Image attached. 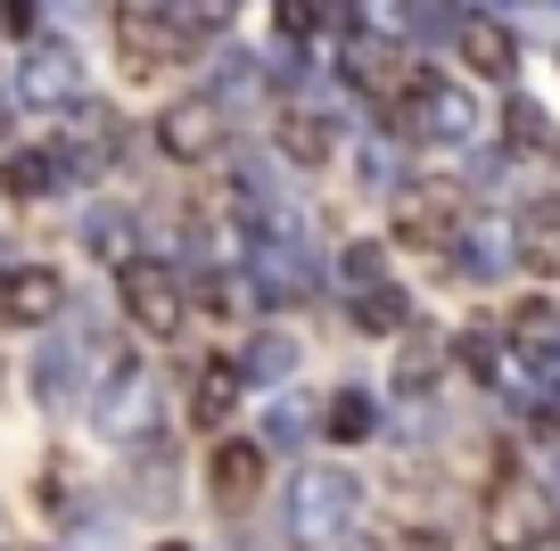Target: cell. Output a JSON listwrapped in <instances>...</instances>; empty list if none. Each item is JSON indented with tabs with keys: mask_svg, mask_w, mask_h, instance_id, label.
<instances>
[{
	"mask_svg": "<svg viewBox=\"0 0 560 551\" xmlns=\"http://www.w3.org/2000/svg\"><path fill=\"white\" fill-rule=\"evenodd\" d=\"M544 518H552V511H544V485L503 478V485L487 494V535H494V551H527V543L544 535Z\"/></svg>",
	"mask_w": 560,
	"mask_h": 551,
	"instance_id": "obj_7",
	"label": "cell"
},
{
	"mask_svg": "<svg viewBox=\"0 0 560 551\" xmlns=\"http://www.w3.org/2000/svg\"><path fill=\"white\" fill-rule=\"evenodd\" d=\"M462 223H470V198L454 181H412L396 198V239H412V247H454Z\"/></svg>",
	"mask_w": 560,
	"mask_h": 551,
	"instance_id": "obj_2",
	"label": "cell"
},
{
	"mask_svg": "<svg viewBox=\"0 0 560 551\" xmlns=\"http://www.w3.org/2000/svg\"><path fill=\"white\" fill-rule=\"evenodd\" d=\"M503 140H511L520 156H552V149H560V124L544 116L536 99H511V107H503Z\"/></svg>",
	"mask_w": 560,
	"mask_h": 551,
	"instance_id": "obj_21",
	"label": "cell"
},
{
	"mask_svg": "<svg viewBox=\"0 0 560 551\" xmlns=\"http://www.w3.org/2000/svg\"><path fill=\"white\" fill-rule=\"evenodd\" d=\"M396 551H454V543H445L438 527H404V543H396Z\"/></svg>",
	"mask_w": 560,
	"mask_h": 551,
	"instance_id": "obj_34",
	"label": "cell"
},
{
	"mask_svg": "<svg viewBox=\"0 0 560 551\" xmlns=\"http://www.w3.org/2000/svg\"><path fill=\"white\" fill-rule=\"evenodd\" d=\"M247 371H256V379H289V371H298V338H289V329L256 338V345H247Z\"/></svg>",
	"mask_w": 560,
	"mask_h": 551,
	"instance_id": "obj_25",
	"label": "cell"
},
{
	"mask_svg": "<svg viewBox=\"0 0 560 551\" xmlns=\"http://www.w3.org/2000/svg\"><path fill=\"white\" fill-rule=\"evenodd\" d=\"M454 42H462V58H470V74H487V83H503V74L520 67V42H511L494 17H470Z\"/></svg>",
	"mask_w": 560,
	"mask_h": 551,
	"instance_id": "obj_16",
	"label": "cell"
},
{
	"mask_svg": "<svg viewBox=\"0 0 560 551\" xmlns=\"http://www.w3.org/2000/svg\"><path fill=\"white\" fill-rule=\"evenodd\" d=\"M322 429H330L338 445H363V436L380 429V412H371V396H363V387H338V396H330V412H322Z\"/></svg>",
	"mask_w": 560,
	"mask_h": 551,
	"instance_id": "obj_23",
	"label": "cell"
},
{
	"mask_svg": "<svg viewBox=\"0 0 560 551\" xmlns=\"http://www.w3.org/2000/svg\"><path fill=\"white\" fill-rule=\"evenodd\" d=\"M354 321H363V329H380V338H387V329H404L412 313H404V296H396V289H371V296H354Z\"/></svg>",
	"mask_w": 560,
	"mask_h": 551,
	"instance_id": "obj_28",
	"label": "cell"
},
{
	"mask_svg": "<svg viewBox=\"0 0 560 551\" xmlns=\"http://www.w3.org/2000/svg\"><path fill=\"white\" fill-rule=\"evenodd\" d=\"M116 50H124L132 74H158V67H174V58L190 50V34L174 25V9H124L116 17Z\"/></svg>",
	"mask_w": 560,
	"mask_h": 551,
	"instance_id": "obj_4",
	"label": "cell"
},
{
	"mask_svg": "<svg viewBox=\"0 0 560 551\" xmlns=\"http://www.w3.org/2000/svg\"><path fill=\"white\" fill-rule=\"evenodd\" d=\"M18 91L34 107H74V99H83V67H74L67 42H34V50H25V83Z\"/></svg>",
	"mask_w": 560,
	"mask_h": 551,
	"instance_id": "obj_9",
	"label": "cell"
},
{
	"mask_svg": "<svg viewBox=\"0 0 560 551\" xmlns=\"http://www.w3.org/2000/svg\"><path fill=\"white\" fill-rule=\"evenodd\" d=\"M511 9H520L527 25H560V0H511Z\"/></svg>",
	"mask_w": 560,
	"mask_h": 551,
	"instance_id": "obj_35",
	"label": "cell"
},
{
	"mask_svg": "<svg viewBox=\"0 0 560 551\" xmlns=\"http://www.w3.org/2000/svg\"><path fill=\"white\" fill-rule=\"evenodd\" d=\"M404 25H412L420 42H438V34H462V25H454V0H404Z\"/></svg>",
	"mask_w": 560,
	"mask_h": 551,
	"instance_id": "obj_29",
	"label": "cell"
},
{
	"mask_svg": "<svg viewBox=\"0 0 560 551\" xmlns=\"http://www.w3.org/2000/svg\"><path fill=\"white\" fill-rule=\"evenodd\" d=\"M34 387H42V403H50V412H67V403H91V354H83V345H42Z\"/></svg>",
	"mask_w": 560,
	"mask_h": 551,
	"instance_id": "obj_13",
	"label": "cell"
},
{
	"mask_svg": "<svg viewBox=\"0 0 560 551\" xmlns=\"http://www.w3.org/2000/svg\"><path fill=\"white\" fill-rule=\"evenodd\" d=\"M438 379H445V345H438V338H420V329H412V345L396 354V387H404L412 403H429V396H438Z\"/></svg>",
	"mask_w": 560,
	"mask_h": 551,
	"instance_id": "obj_19",
	"label": "cell"
},
{
	"mask_svg": "<svg viewBox=\"0 0 560 551\" xmlns=\"http://www.w3.org/2000/svg\"><path fill=\"white\" fill-rule=\"evenodd\" d=\"M511 247H520V263H527V272L560 280V207H536V214H520Z\"/></svg>",
	"mask_w": 560,
	"mask_h": 551,
	"instance_id": "obj_18",
	"label": "cell"
},
{
	"mask_svg": "<svg viewBox=\"0 0 560 551\" xmlns=\"http://www.w3.org/2000/svg\"><path fill=\"white\" fill-rule=\"evenodd\" d=\"M158 379H149V371H116V387H107V396H100V412H91V420H100V436H116V445H140V436H149V429H158Z\"/></svg>",
	"mask_w": 560,
	"mask_h": 551,
	"instance_id": "obj_5",
	"label": "cell"
},
{
	"mask_svg": "<svg viewBox=\"0 0 560 551\" xmlns=\"http://www.w3.org/2000/svg\"><path fill=\"white\" fill-rule=\"evenodd\" d=\"M347 83L354 91H404V50L396 42H371V34H347Z\"/></svg>",
	"mask_w": 560,
	"mask_h": 551,
	"instance_id": "obj_14",
	"label": "cell"
},
{
	"mask_svg": "<svg viewBox=\"0 0 560 551\" xmlns=\"http://www.w3.org/2000/svg\"><path fill=\"white\" fill-rule=\"evenodd\" d=\"M240 412V371H198V396H190V420L198 429H223Z\"/></svg>",
	"mask_w": 560,
	"mask_h": 551,
	"instance_id": "obj_22",
	"label": "cell"
},
{
	"mask_svg": "<svg viewBox=\"0 0 560 551\" xmlns=\"http://www.w3.org/2000/svg\"><path fill=\"white\" fill-rule=\"evenodd\" d=\"M0 140H9V107H0Z\"/></svg>",
	"mask_w": 560,
	"mask_h": 551,
	"instance_id": "obj_36",
	"label": "cell"
},
{
	"mask_svg": "<svg viewBox=\"0 0 560 551\" xmlns=\"http://www.w3.org/2000/svg\"><path fill=\"white\" fill-rule=\"evenodd\" d=\"M305 436V412H298V396H280L272 403V445H298Z\"/></svg>",
	"mask_w": 560,
	"mask_h": 551,
	"instance_id": "obj_33",
	"label": "cell"
},
{
	"mask_svg": "<svg viewBox=\"0 0 560 551\" xmlns=\"http://www.w3.org/2000/svg\"><path fill=\"white\" fill-rule=\"evenodd\" d=\"M494 263H503V239H470L462 247V280H494Z\"/></svg>",
	"mask_w": 560,
	"mask_h": 551,
	"instance_id": "obj_32",
	"label": "cell"
},
{
	"mask_svg": "<svg viewBox=\"0 0 560 551\" xmlns=\"http://www.w3.org/2000/svg\"><path fill=\"white\" fill-rule=\"evenodd\" d=\"M124 313H132L149 338H174L182 329V313H190V296H182V280L165 272V263H124Z\"/></svg>",
	"mask_w": 560,
	"mask_h": 551,
	"instance_id": "obj_3",
	"label": "cell"
},
{
	"mask_svg": "<svg viewBox=\"0 0 560 551\" xmlns=\"http://www.w3.org/2000/svg\"><path fill=\"white\" fill-rule=\"evenodd\" d=\"M158 551H190V543H158Z\"/></svg>",
	"mask_w": 560,
	"mask_h": 551,
	"instance_id": "obj_37",
	"label": "cell"
},
{
	"mask_svg": "<svg viewBox=\"0 0 560 551\" xmlns=\"http://www.w3.org/2000/svg\"><path fill=\"white\" fill-rule=\"evenodd\" d=\"M74 231H83V256L107 263V272H124V263L140 256V223L124 207H83V223H74Z\"/></svg>",
	"mask_w": 560,
	"mask_h": 551,
	"instance_id": "obj_12",
	"label": "cell"
},
{
	"mask_svg": "<svg viewBox=\"0 0 560 551\" xmlns=\"http://www.w3.org/2000/svg\"><path fill=\"white\" fill-rule=\"evenodd\" d=\"M0 313L18 329H42L67 313V272H50V263H18V272L0 280Z\"/></svg>",
	"mask_w": 560,
	"mask_h": 551,
	"instance_id": "obj_8",
	"label": "cell"
},
{
	"mask_svg": "<svg viewBox=\"0 0 560 551\" xmlns=\"http://www.w3.org/2000/svg\"><path fill=\"white\" fill-rule=\"evenodd\" d=\"M256 289H264V296H305V247H298V239H289V247L264 239V247H256Z\"/></svg>",
	"mask_w": 560,
	"mask_h": 551,
	"instance_id": "obj_20",
	"label": "cell"
},
{
	"mask_svg": "<svg viewBox=\"0 0 560 551\" xmlns=\"http://www.w3.org/2000/svg\"><path fill=\"white\" fill-rule=\"evenodd\" d=\"M454 354L462 362H470V371H478V379H503V338H494V329H462V345H454Z\"/></svg>",
	"mask_w": 560,
	"mask_h": 551,
	"instance_id": "obj_27",
	"label": "cell"
},
{
	"mask_svg": "<svg viewBox=\"0 0 560 551\" xmlns=\"http://www.w3.org/2000/svg\"><path fill=\"white\" fill-rule=\"evenodd\" d=\"M207 494L223 502V511H247V502L264 494V445H214Z\"/></svg>",
	"mask_w": 560,
	"mask_h": 551,
	"instance_id": "obj_11",
	"label": "cell"
},
{
	"mask_svg": "<svg viewBox=\"0 0 560 551\" xmlns=\"http://www.w3.org/2000/svg\"><path fill=\"white\" fill-rule=\"evenodd\" d=\"M158 149L174 156V165H207V156L223 149V116H214V99H174L158 116Z\"/></svg>",
	"mask_w": 560,
	"mask_h": 551,
	"instance_id": "obj_6",
	"label": "cell"
},
{
	"mask_svg": "<svg viewBox=\"0 0 560 551\" xmlns=\"http://www.w3.org/2000/svg\"><path fill=\"white\" fill-rule=\"evenodd\" d=\"M338 280H347V289H354V296H371V289H387V256H380V247H371V239H354V247H347V256H338Z\"/></svg>",
	"mask_w": 560,
	"mask_h": 551,
	"instance_id": "obj_24",
	"label": "cell"
},
{
	"mask_svg": "<svg viewBox=\"0 0 560 551\" xmlns=\"http://www.w3.org/2000/svg\"><path fill=\"white\" fill-rule=\"evenodd\" d=\"M58 181H67V165H58L50 149H18L9 165H0V190L18 198V207H34V198H50Z\"/></svg>",
	"mask_w": 560,
	"mask_h": 551,
	"instance_id": "obj_17",
	"label": "cell"
},
{
	"mask_svg": "<svg viewBox=\"0 0 560 551\" xmlns=\"http://www.w3.org/2000/svg\"><path fill=\"white\" fill-rule=\"evenodd\" d=\"M272 17H280V34H314V25H322V0H272Z\"/></svg>",
	"mask_w": 560,
	"mask_h": 551,
	"instance_id": "obj_31",
	"label": "cell"
},
{
	"mask_svg": "<svg viewBox=\"0 0 560 551\" xmlns=\"http://www.w3.org/2000/svg\"><path fill=\"white\" fill-rule=\"evenodd\" d=\"M256 58H247V50H223V67H214V83H223V99H256Z\"/></svg>",
	"mask_w": 560,
	"mask_h": 551,
	"instance_id": "obj_30",
	"label": "cell"
},
{
	"mask_svg": "<svg viewBox=\"0 0 560 551\" xmlns=\"http://www.w3.org/2000/svg\"><path fill=\"white\" fill-rule=\"evenodd\" d=\"M412 132L420 140H478V99L454 83H420L412 91Z\"/></svg>",
	"mask_w": 560,
	"mask_h": 551,
	"instance_id": "obj_10",
	"label": "cell"
},
{
	"mask_svg": "<svg viewBox=\"0 0 560 551\" xmlns=\"http://www.w3.org/2000/svg\"><path fill=\"white\" fill-rule=\"evenodd\" d=\"M231 9H240V0H174V25L190 42H207V34H223V25H231Z\"/></svg>",
	"mask_w": 560,
	"mask_h": 551,
	"instance_id": "obj_26",
	"label": "cell"
},
{
	"mask_svg": "<svg viewBox=\"0 0 560 551\" xmlns=\"http://www.w3.org/2000/svg\"><path fill=\"white\" fill-rule=\"evenodd\" d=\"M347 518H354V469H298L289 478V543L322 551L347 535Z\"/></svg>",
	"mask_w": 560,
	"mask_h": 551,
	"instance_id": "obj_1",
	"label": "cell"
},
{
	"mask_svg": "<svg viewBox=\"0 0 560 551\" xmlns=\"http://www.w3.org/2000/svg\"><path fill=\"white\" fill-rule=\"evenodd\" d=\"M330 149H338V124L322 107H289L280 116V156L289 165H330Z\"/></svg>",
	"mask_w": 560,
	"mask_h": 551,
	"instance_id": "obj_15",
	"label": "cell"
}]
</instances>
